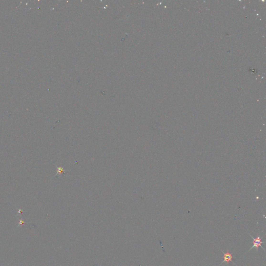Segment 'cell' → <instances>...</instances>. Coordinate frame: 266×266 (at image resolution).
<instances>
[{
  "instance_id": "cell-4",
  "label": "cell",
  "mask_w": 266,
  "mask_h": 266,
  "mask_svg": "<svg viewBox=\"0 0 266 266\" xmlns=\"http://www.w3.org/2000/svg\"><path fill=\"white\" fill-rule=\"evenodd\" d=\"M19 213H22V210H21L20 209V210H19Z\"/></svg>"
},
{
  "instance_id": "cell-3",
  "label": "cell",
  "mask_w": 266,
  "mask_h": 266,
  "mask_svg": "<svg viewBox=\"0 0 266 266\" xmlns=\"http://www.w3.org/2000/svg\"><path fill=\"white\" fill-rule=\"evenodd\" d=\"M24 223H25L24 221H23L22 220H19V225H21V226H22V224Z\"/></svg>"
},
{
  "instance_id": "cell-2",
  "label": "cell",
  "mask_w": 266,
  "mask_h": 266,
  "mask_svg": "<svg viewBox=\"0 0 266 266\" xmlns=\"http://www.w3.org/2000/svg\"><path fill=\"white\" fill-rule=\"evenodd\" d=\"M222 252L224 254V261H223V262H221V264H223L224 262H226L227 264H228L229 262L230 261H231L233 262L232 261V258H233V257L231 254H230L229 252V250H227V252L226 253H224L223 252V251H222Z\"/></svg>"
},
{
  "instance_id": "cell-1",
  "label": "cell",
  "mask_w": 266,
  "mask_h": 266,
  "mask_svg": "<svg viewBox=\"0 0 266 266\" xmlns=\"http://www.w3.org/2000/svg\"><path fill=\"white\" fill-rule=\"evenodd\" d=\"M250 235L251 236V238H252L253 240V246L250 248V250L248 251V252H249L250 250H252L253 248H255L256 250H257L258 249V247H261L263 248V250H264V248L262 246V244L263 243H265V242H262L261 241V238H260V235H259L258 236H257V238L256 239L254 238L253 236L251 235Z\"/></svg>"
}]
</instances>
